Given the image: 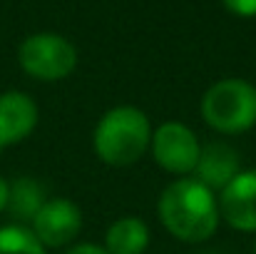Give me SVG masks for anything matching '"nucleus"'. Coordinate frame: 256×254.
Returning a JSON list of instances; mask_svg holds the SVG:
<instances>
[{"label":"nucleus","instance_id":"2","mask_svg":"<svg viewBox=\"0 0 256 254\" xmlns=\"http://www.w3.org/2000/svg\"><path fill=\"white\" fill-rule=\"evenodd\" d=\"M152 142V122L134 105L107 110L92 132L94 155L110 167H130L144 157Z\"/></svg>","mask_w":256,"mask_h":254},{"label":"nucleus","instance_id":"7","mask_svg":"<svg viewBox=\"0 0 256 254\" xmlns=\"http://www.w3.org/2000/svg\"><path fill=\"white\" fill-rule=\"evenodd\" d=\"M219 217L239 229L256 232V169H242L216 197Z\"/></svg>","mask_w":256,"mask_h":254},{"label":"nucleus","instance_id":"13","mask_svg":"<svg viewBox=\"0 0 256 254\" xmlns=\"http://www.w3.org/2000/svg\"><path fill=\"white\" fill-rule=\"evenodd\" d=\"M224 5L239 18H256V0H224Z\"/></svg>","mask_w":256,"mask_h":254},{"label":"nucleus","instance_id":"12","mask_svg":"<svg viewBox=\"0 0 256 254\" xmlns=\"http://www.w3.org/2000/svg\"><path fill=\"white\" fill-rule=\"evenodd\" d=\"M0 254H45V247L38 242L30 227L8 224L0 227Z\"/></svg>","mask_w":256,"mask_h":254},{"label":"nucleus","instance_id":"9","mask_svg":"<svg viewBox=\"0 0 256 254\" xmlns=\"http://www.w3.org/2000/svg\"><path fill=\"white\" fill-rule=\"evenodd\" d=\"M242 172L239 152L226 142H209L199 152V162L194 167V179L209 187L214 194L222 192L236 174Z\"/></svg>","mask_w":256,"mask_h":254},{"label":"nucleus","instance_id":"15","mask_svg":"<svg viewBox=\"0 0 256 254\" xmlns=\"http://www.w3.org/2000/svg\"><path fill=\"white\" fill-rule=\"evenodd\" d=\"M8 189H10V182H5L0 177V212H5V207H8Z\"/></svg>","mask_w":256,"mask_h":254},{"label":"nucleus","instance_id":"3","mask_svg":"<svg viewBox=\"0 0 256 254\" xmlns=\"http://www.w3.org/2000/svg\"><path fill=\"white\" fill-rule=\"evenodd\" d=\"M202 117L219 135H242L256 125V87L242 78H224L202 97Z\"/></svg>","mask_w":256,"mask_h":254},{"label":"nucleus","instance_id":"5","mask_svg":"<svg viewBox=\"0 0 256 254\" xmlns=\"http://www.w3.org/2000/svg\"><path fill=\"white\" fill-rule=\"evenodd\" d=\"M150 150H152L154 162L162 169H167L170 174L189 177L194 174V167L199 162L202 145L194 130L186 127L184 122H162L152 132Z\"/></svg>","mask_w":256,"mask_h":254},{"label":"nucleus","instance_id":"16","mask_svg":"<svg viewBox=\"0 0 256 254\" xmlns=\"http://www.w3.org/2000/svg\"><path fill=\"white\" fill-rule=\"evenodd\" d=\"M209 254H212V252H209Z\"/></svg>","mask_w":256,"mask_h":254},{"label":"nucleus","instance_id":"11","mask_svg":"<svg viewBox=\"0 0 256 254\" xmlns=\"http://www.w3.org/2000/svg\"><path fill=\"white\" fill-rule=\"evenodd\" d=\"M45 202H48L45 187L35 177H18L15 182H10L5 209L10 212L15 224H22V222H32Z\"/></svg>","mask_w":256,"mask_h":254},{"label":"nucleus","instance_id":"10","mask_svg":"<svg viewBox=\"0 0 256 254\" xmlns=\"http://www.w3.org/2000/svg\"><path fill=\"white\" fill-rule=\"evenodd\" d=\"M150 247V227L140 217H120L107 227L104 249L107 254H144Z\"/></svg>","mask_w":256,"mask_h":254},{"label":"nucleus","instance_id":"8","mask_svg":"<svg viewBox=\"0 0 256 254\" xmlns=\"http://www.w3.org/2000/svg\"><path fill=\"white\" fill-rule=\"evenodd\" d=\"M38 105L28 92H0V152L30 137V132L38 127Z\"/></svg>","mask_w":256,"mask_h":254},{"label":"nucleus","instance_id":"1","mask_svg":"<svg viewBox=\"0 0 256 254\" xmlns=\"http://www.w3.org/2000/svg\"><path fill=\"white\" fill-rule=\"evenodd\" d=\"M157 214L172 237L189 244L214 237L222 222L216 194L194 177H179L167 184L157 202Z\"/></svg>","mask_w":256,"mask_h":254},{"label":"nucleus","instance_id":"4","mask_svg":"<svg viewBox=\"0 0 256 254\" xmlns=\"http://www.w3.org/2000/svg\"><path fill=\"white\" fill-rule=\"evenodd\" d=\"M18 63L30 78L42 83H55L65 80L78 68V50L62 35L35 33L20 43Z\"/></svg>","mask_w":256,"mask_h":254},{"label":"nucleus","instance_id":"6","mask_svg":"<svg viewBox=\"0 0 256 254\" xmlns=\"http://www.w3.org/2000/svg\"><path fill=\"white\" fill-rule=\"evenodd\" d=\"M30 224L32 234L45 249H60L72 244L82 232V212L68 197H50Z\"/></svg>","mask_w":256,"mask_h":254},{"label":"nucleus","instance_id":"14","mask_svg":"<svg viewBox=\"0 0 256 254\" xmlns=\"http://www.w3.org/2000/svg\"><path fill=\"white\" fill-rule=\"evenodd\" d=\"M65 254H107V249L100 247V244H92V242H82V244L70 247Z\"/></svg>","mask_w":256,"mask_h":254}]
</instances>
